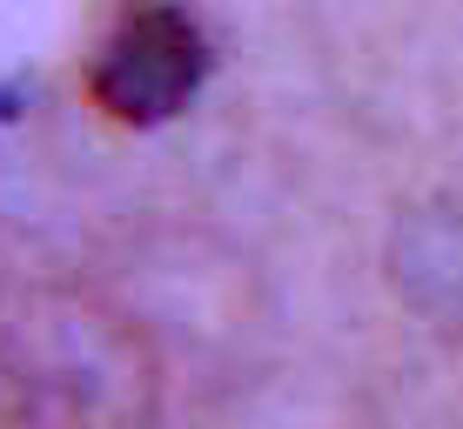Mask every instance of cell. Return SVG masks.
<instances>
[{
	"label": "cell",
	"mask_w": 463,
	"mask_h": 429,
	"mask_svg": "<svg viewBox=\"0 0 463 429\" xmlns=\"http://www.w3.org/2000/svg\"><path fill=\"white\" fill-rule=\"evenodd\" d=\"M0 383L21 429H141L148 362L135 329L88 289H34L7 322Z\"/></svg>",
	"instance_id": "1"
},
{
	"label": "cell",
	"mask_w": 463,
	"mask_h": 429,
	"mask_svg": "<svg viewBox=\"0 0 463 429\" xmlns=\"http://www.w3.org/2000/svg\"><path fill=\"white\" fill-rule=\"evenodd\" d=\"M202 81H209V34L195 27V14L168 7V0H141L101 41L88 94L121 128H155V121L182 115L202 94Z\"/></svg>",
	"instance_id": "2"
}]
</instances>
